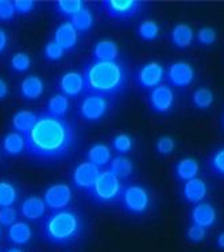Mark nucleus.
<instances>
[{
  "label": "nucleus",
  "mask_w": 224,
  "mask_h": 252,
  "mask_svg": "<svg viewBox=\"0 0 224 252\" xmlns=\"http://www.w3.org/2000/svg\"><path fill=\"white\" fill-rule=\"evenodd\" d=\"M10 66L11 69H12V72L25 73L30 69V66H32V58H30L29 54H26V53H16V54H14L12 58H11Z\"/></svg>",
  "instance_id": "f704fd0d"
},
{
  "label": "nucleus",
  "mask_w": 224,
  "mask_h": 252,
  "mask_svg": "<svg viewBox=\"0 0 224 252\" xmlns=\"http://www.w3.org/2000/svg\"><path fill=\"white\" fill-rule=\"evenodd\" d=\"M193 34L192 27L187 25V23H178L173 27L170 31V42L174 47H177L180 50H184L192 45Z\"/></svg>",
  "instance_id": "4be33fe9"
},
{
  "label": "nucleus",
  "mask_w": 224,
  "mask_h": 252,
  "mask_svg": "<svg viewBox=\"0 0 224 252\" xmlns=\"http://www.w3.org/2000/svg\"><path fill=\"white\" fill-rule=\"evenodd\" d=\"M191 221L201 228H212L218 221V211L209 202H200L193 206L191 211Z\"/></svg>",
  "instance_id": "4468645a"
},
{
  "label": "nucleus",
  "mask_w": 224,
  "mask_h": 252,
  "mask_svg": "<svg viewBox=\"0 0 224 252\" xmlns=\"http://www.w3.org/2000/svg\"><path fill=\"white\" fill-rule=\"evenodd\" d=\"M18 201V189L10 181H0V208L12 206Z\"/></svg>",
  "instance_id": "c756f323"
},
{
  "label": "nucleus",
  "mask_w": 224,
  "mask_h": 252,
  "mask_svg": "<svg viewBox=\"0 0 224 252\" xmlns=\"http://www.w3.org/2000/svg\"><path fill=\"white\" fill-rule=\"evenodd\" d=\"M147 103L149 107L154 113L158 115H167L174 108L176 96L173 89L169 85H158L154 89L149 91L147 94Z\"/></svg>",
  "instance_id": "1a4fd4ad"
},
{
  "label": "nucleus",
  "mask_w": 224,
  "mask_h": 252,
  "mask_svg": "<svg viewBox=\"0 0 224 252\" xmlns=\"http://www.w3.org/2000/svg\"><path fill=\"white\" fill-rule=\"evenodd\" d=\"M1 149L7 157H18L26 150V138L19 132H10L4 136L1 142Z\"/></svg>",
  "instance_id": "393cba45"
},
{
  "label": "nucleus",
  "mask_w": 224,
  "mask_h": 252,
  "mask_svg": "<svg viewBox=\"0 0 224 252\" xmlns=\"http://www.w3.org/2000/svg\"><path fill=\"white\" fill-rule=\"evenodd\" d=\"M110 170L119 180H127L134 173V163L126 155H116L111 159Z\"/></svg>",
  "instance_id": "a878e982"
},
{
  "label": "nucleus",
  "mask_w": 224,
  "mask_h": 252,
  "mask_svg": "<svg viewBox=\"0 0 224 252\" xmlns=\"http://www.w3.org/2000/svg\"><path fill=\"white\" fill-rule=\"evenodd\" d=\"M85 232L83 216L66 208L52 212L42 222V237L52 246H70L80 240Z\"/></svg>",
  "instance_id": "7ed1b4c3"
},
{
  "label": "nucleus",
  "mask_w": 224,
  "mask_h": 252,
  "mask_svg": "<svg viewBox=\"0 0 224 252\" xmlns=\"http://www.w3.org/2000/svg\"><path fill=\"white\" fill-rule=\"evenodd\" d=\"M0 252H3V251H1V248H0Z\"/></svg>",
  "instance_id": "8fccbe9b"
},
{
  "label": "nucleus",
  "mask_w": 224,
  "mask_h": 252,
  "mask_svg": "<svg viewBox=\"0 0 224 252\" xmlns=\"http://www.w3.org/2000/svg\"><path fill=\"white\" fill-rule=\"evenodd\" d=\"M185 237H187L189 242L194 243V244L196 243H201L207 237V229L198 225H194V224H191V226L187 229Z\"/></svg>",
  "instance_id": "ea45409f"
},
{
  "label": "nucleus",
  "mask_w": 224,
  "mask_h": 252,
  "mask_svg": "<svg viewBox=\"0 0 224 252\" xmlns=\"http://www.w3.org/2000/svg\"><path fill=\"white\" fill-rule=\"evenodd\" d=\"M53 41L56 42L64 52H70L77 46L78 32L70 22H65L56 29Z\"/></svg>",
  "instance_id": "2eb2a0df"
},
{
  "label": "nucleus",
  "mask_w": 224,
  "mask_h": 252,
  "mask_svg": "<svg viewBox=\"0 0 224 252\" xmlns=\"http://www.w3.org/2000/svg\"><path fill=\"white\" fill-rule=\"evenodd\" d=\"M215 101L214 92L209 88H197L192 94L193 107L200 111H205L212 107Z\"/></svg>",
  "instance_id": "c85d7f7f"
},
{
  "label": "nucleus",
  "mask_w": 224,
  "mask_h": 252,
  "mask_svg": "<svg viewBox=\"0 0 224 252\" xmlns=\"http://www.w3.org/2000/svg\"><path fill=\"white\" fill-rule=\"evenodd\" d=\"M5 252H23L21 250V248H18V247H12V248H8L7 251Z\"/></svg>",
  "instance_id": "49530a36"
},
{
  "label": "nucleus",
  "mask_w": 224,
  "mask_h": 252,
  "mask_svg": "<svg viewBox=\"0 0 224 252\" xmlns=\"http://www.w3.org/2000/svg\"><path fill=\"white\" fill-rule=\"evenodd\" d=\"M143 1L139 0H104L101 8L108 18L116 21H127L141 12Z\"/></svg>",
  "instance_id": "6e6552de"
},
{
  "label": "nucleus",
  "mask_w": 224,
  "mask_h": 252,
  "mask_svg": "<svg viewBox=\"0 0 224 252\" xmlns=\"http://www.w3.org/2000/svg\"><path fill=\"white\" fill-rule=\"evenodd\" d=\"M194 69L185 61L173 62L166 70V81L174 88H188L194 80Z\"/></svg>",
  "instance_id": "9b49d317"
},
{
  "label": "nucleus",
  "mask_w": 224,
  "mask_h": 252,
  "mask_svg": "<svg viewBox=\"0 0 224 252\" xmlns=\"http://www.w3.org/2000/svg\"><path fill=\"white\" fill-rule=\"evenodd\" d=\"M32 239V226L29 225L26 221H16L8 226L7 231V240L14 244V246H26Z\"/></svg>",
  "instance_id": "aec40b11"
},
{
  "label": "nucleus",
  "mask_w": 224,
  "mask_h": 252,
  "mask_svg": "<svg viewBox=\"0 0 224 252\" xmlns=\"http://www.w3.org/2000/svg\"><path fill=\"white\" fill-rule=\"evenodd\" d=\"M38 115L32 111H26L22 109L12 116V128L15 129V132H19L22 135H27L37 123Z\"/></svg>",
  "instance_id": "5701e85b"
},
{
  "label": "nucleus",
  "mask_w": 224,
  "mask_h": 252,
  "mask_svg": "<svg viewBox=\"0 0 224 252\" xmlns=\"http://www.w3.org/2000/svg\"><path fill=\"white\" fill-rule=\"evenodd\" d=\"M57 88L61 94L66 96L68 98L78 97L85 91L83 73L76 72V70L65 72L61 77L58 78Z\"/></svg>",
  "instance_id": "ddd939ff"
},
{
  "label": "nucleus",
  "mask_w": 224,
  "mask_h": 252,
  "mask_svg": "<svg viewBox=\"0 0 224 252\" xmlns=\"http://www.w3.org/2000/svg\"><path fill=\"white\" fill-rule=\"evenodd\" d=\"M0 237H1V225H0Z\"/></svg>",
  "instance_id": "de8ad7c7"
},
{
  "label": "nucleus",
  "mask_w": 224,
  "mask_h": 252,
  "mask_svg": "<svg viewBox=\"0 0 224 252\" xmlns=\"http://www.w3.org/2000/svg\"><path fill=\"white\" fill-rule=\"evenodd\" d=\"M208 166L211 171L220 178H224V146L215 150L208 159Z\"/></svg>",
  "instance_id": "72a5a7b5"
},
{
  "label": "nucleus",
  "mask_w": 224,
  "mask_h": 252,
  "mask_svg": "<svg viewBox=\"0 0 224 252\" xmlns=\"http://www.w3.org/2000/svg\"><path fill=\"white\" fill-rule=\"evenodd\" d=\"M223 127H224V115H223Z\"/></svg>",
  "instance_id": "09e8293b"
},
{
  "label": "nucleus",
  "mask_w": 224,
  "mask_h": 252,
  "mask_svg": "<svg viewBox=\"0 0 224 252\" xmlns=\"http://www.w3.org/2000/svg\"><path fill=\"white\" fill-rule=\"evenodd\" d=\"M196 39H197L198 45H201V46H211L218 39V34L212 27H201L196 35Z\"/></svg>",
  "instance_id": "c9c22d12"
},
{
  "label": "nucleus",
  "mask_w": 224,
  "mask_h": 252,
  "mask_svg": "<svg viewBox=\"0 0 224 252\" xmlns=\"http://www.w3.org/2000/svg\"><path fill=\"white\" fill-rule=\"evenodd\" d=\"M136 32H138V36L141 38L142 41H156L158 35H160V26H158V23L156 21L146 19V21L141 22Z\"/></svg>",
  "instance_id": "2f4dec72"
},
{
  "label": "nucleus",
  "mask_w": 224,
  "mask_h": 252,
  "mask_svg": "<svg viewBox=\"0 0 224 252\" xmlns=\"http://www.w3.org/2000/svg\"><path fill=\"white\" fill-rule=\"evenodd\" d=\"M100 173H101V170L97 166L92 165L88 160L81 162L74 167L73 173H72L73 186L78 190L88 191L95 184V181L97 180Z\"/></svg>",
  "instance_id": "f8f14e48"
},
{
  "label": "nucleus",
  "mask_w": 224,
  "mask_h": 252,
  "mask_svg": "<svg viewBox=\"0 0 224 252\" xmlns=\"http://www.w3.org/2000/svg\"><path fill=\"white\" fill-rule=\"evenodd\" d=\"M111 144H112V149L118 153L119 155H126L132 151V147H134V139L132 136L128 134H122L115 135L112 140H111Z\"/></svg>",
  "instance_id": "473e14b6"
},
{
  "label": "nucleus",
  "mask_w": 224,
  "mask_h": 252,
  "mask_svg": "<svg viewBox=\"0 0 224 252\" xmlns=\"http://www.w3.org/2000/svg\"><path fill=\"white\" fill-rule=\"evenodd\" d=\"M18 221V212L14 206L0 208V225L11 226Z\"/></svg>",
  "instance_id": "58836bf2"
},
{
  "label": "nucleus",
  "mask_w": 224,
  "mask_h": 252,
  "mask_svg": "<svg viewBox=\"0 0 224 252\" xmlns=\"http://www.w3.org/2000/svg\"><path fill=\"white\" fill-rule=\"evenodd\" d=\"M27 155L39 162H57L68 158L77 146V131L66 118L38 115L34 128L25 135Z\"/></svg>",
  "instance_id": "f257e3e1"
},
{
  "label": "nucleus",
  "mask_w": 224,
  "mask_h": 252,
  "mask_svg": "<svg viewBox=\"0 0 224 252\" xmlns=\"http://www.w3.org/2000/svg\"><path fill=\"white\" fill-rule=\"evenodd\" d=\"M7 45H8V35L3 29H0V54L4 52Z\"/></svg>",
  "instance_id": "37998d69"
},
{
  "label": "nucleus",
  "mask_w": 224,
  "mask_h": 252,
  "mask_svg": "<svg viewBox=\"0 0 224 252\" xmlns=\"http://www.w3.org/2000/svg\"><path fill=\"white\" fill-rule=\"evenodd\" d=\"M14 3L10 0H0V21L8 22L15 16Z\"/></svg>",
  "instance_id": "a19ab883"
},
{
  "label": "nucleus",
  "mask_w": 224,
  "mask_h": 252,
  "mask_svg": "<svg viewBox=\"0 0 224 252\" xmlns=\"http://www.w3.org/2000/svg\"><path fill=\"white\" fill-rule=\"evenodd\" d=\"M165 76H166V70L162 63L157 61H149L136 69L134 81L136 87L143 91H151L158 85H161L162 81L165 80Z\"/></svg>",
  "instance_id": "0eeeda50"
},
{
  "label": "nucleus",
  "mask_w": 224,
  "mask_h": 252,
  "mask_svg": "<svg viewBox=\"0 0 224 252\" xmlns=\"http://www.w3.org/2000/svg\"><path fill=\"white\" fill-rule=\"evenodd\" d=\"M43 91H45V84L42 81V78L38 76H27L26 78L22 80L21 85H19L21 96L29 101H34L41 97Z\"/></svg>",
  "instance_id": "6ab92c4d"
},
{
  "label": "nucleus",
  "mask_w": 224,
  "mask_h": 252,
  "mask_svg": "<svg viewBox=\"0 0 224 252\" xmlns=\"http://www.w3.org/2000/svg\"><path fill=\"white\" fill-rule=\"evenodd\" d=\"M47 206L41 197L32 196L26 198L21 205V215L29 221H38L45 217Z\"/></svg>",
  "instance_id": "f3484780"
},
{
  "label": "nucleus",
  "mask_w": 224,
  "mask_h": 252,
  "mask_svg": "<svg viewBox=\"0 0 224 252\" xmlns=\"http://www.w3.org/2000/svg\"><path fill=\"white\" fill-rule=\"evenodd\" d=\"M69 22L73 25V27L77 30V32H87L94 27V14L88 7H84L77 14H74Z\"/></svg>",
  "instance_id": "cd10ccee"
},
{
  "label": "nucleus",
  "mask_w": 224,
  "mask_h": 252,
  "mask_svg": "<svg viewBox=\"0 0 224 252\" xmlns=\"http://www.w3.org/2000/svg\"><path fill=\"white\" fill-rule=\"evenodd\" d=\"M54 7L60 15L66 16V18H72L74 14H77L78 11L83 10L85 4L81 0H58L54 3Z\"/></svg>",
  "instance_id": "7c9ffc66"
},
{
  "label": "nucleus",
  "mask_w": 224,
  "mask_h": 252,
  "mask_svg": "<svg viewBox=\"0 0 224 252\" xmlns=\"http://www.w3.org/2000/svg\"><path fill=\"white\" fill-rule=\"evenodd\" d=\"M84 92L99 94L103 97H115L125 92L128 81L127 69L120 61H89L83 72Z\"/></svg>",
  "instance_id": "f03ea898"
},
{
  "label": "nucleus",
  "mask_w": 224,
  "mask_h": 252,
  "mask_svg": "<svg viewBox=\"0 0 224 252\" xmlns=\"http://www.w3.org/2000/svg\"><path fill=\"white\" fill-rule=\"evenodd\" d=\"M119 204L122 209L131 216H143L151 206V196L145 186L131 184L123 188Z\"/></svg>",
  "instance_id": "39448f33"
},
{
  "label": "nucleus",
  "mask_w": 224,
  "mask_h": 252,
  "mask_svg": "<svg viewBox=\"0 0 224 252\" xmlns=\"http://www.w3.org/2000/svg\"><path fill=\"white\" fill-rule=\"evenodd\" d=\"M12 3H14V8H15L16 14H22V15H26L29 12H32L35 4H37L34 0H15Z\"/></svg>",
  "instance_id": "79ce46f5"
},
{
  "label": "nucleus",
  "mask_w": 224,
  "mask_h": 252,
  "mask_svg": "<svg viewBox=\"0 0 224 252\" xmlns=\"http://www.w3.org/2000/svg\"><path fill=\"white\" fill-rule=\"evenodd\" d=\"M208 196V185L201 178H193L191 181L184 182L183 197L189 204H200Z\"/></svg>",
  "instance_id": "dca6fc26"
},
{
  "label": "nucleus",
  "mask_w": 224,
  "mask_h": 252,
  "mask_svg": "<svg viewBox=\"0 0 224 252\" xmlns=\"http://www.w3.org/2000/svg\"><path fill=\"white\" fill-rule=\"evenodd\" d=\"M216 247L219 248L220 251H224V232H220L216 237Z\"/></svg>",
  "instance_id": "a18cd8bd"
},
{
  "label": "nucleus",
  "mask_w": 224,
  "mask_h": 252,
  "mask_svg": "<svg viewBox=\"0 0 224 252\" xmlns=\"http://www.w3.org/2000/svg\"><path fill=\"white\" fill-rule=\"evenodd\" d=\"M64 54H65V52L54 41L47 42L46 46L43 49V56H45L47 61H60V60H63Z\"/></svg>",
  "instance_id": "4c0bfd02"
},
{
  "label": "nucleus",
  "mask_w": 224,
  "mask_h": 252,
  "mask_svg": "<svg viewBox=\"0 0 224 252\" xmlns=\"http://www.w3.org/2000/svg\"><path fill=\"white\" fill-rule=\"evenodd\" d=\"M69 111V98L61 93L54 94L46 107V113H49L53 118H65Z\"/></svg>",
  "instance_id": "bb28decb"
},
{
  "label": "nucleus",
  "mask_w": 224,
  "mask_h": 252,
  "mask_svg": "<svg viewBox=\"0 0 224 252\" xmlns=\"http://www.w3.org/2000/svg\"><path fill=\"white\" fill-rule=\"evenodd\" d=\"M200 171V165L194 158H183L174 165V177L176 180L181 182H187L193 178H196Z\"/></svg>",
  "instance_id": "412c9836"
},
{
  "label": "nucleus",
  "mask_w": 224,
  "mask_h": 252,
  "mask_svg": "<svg viewBox=\"0 0 224 252\" xmlns=\"http://www.w3.org/2000/svg\"><path fill=\"white\" fill-rule=\"evenodd\" d=\"M119 46L112 39H101L94 46L92 60L94 61H118Z\"/></svg>",
  "instance_id": "a211bd4d"
},
{
  "label": "nucleus",
  "mask_w": 224,
  "mask_h": 252,
  "mask_svg": "<svg viewBox=\"0 0 224 252\" xmlns=\"http://www.w3.org/2000/svg\"><path fill=\"white\" fill-rule=\"evenodd\" d=\"M8 94V87H7V83H5L3 78H0V100L7 97Z\"/></svg>",
  "instance_id": "c03bdc74"
},
{
  "label": "nucleus",
  "mask_w": 224,
  "mask_h": 252,
  "mask_svg": "<svg viewBox=\"0 0 224 252\" xmlns=\"http://www.w3.org/2000/svg\"><path fill=\"white\" fill-rule=\"evenodd\" d=\"M123 184L110 169L103 170L95 181L92 188L87 193L99 205H110L119 202L120 194L123 191Z\"/></svg>",
  "instance_id": "20e7f679"
},
{
  "label": "nucleus",
  "mask_w": 224,
  "mask_h": 252,
  "mask_svg": "<svg viewBox=\"0 0 224 252\" xmlns=\"http://www.w3.org/2000/svg\"><path fill=\"white\" fill-rule=\"evenodd\" d=\"M111 159H112V151L110 146H107L105 143H95L87 151V160L92 165L97 166L99 169L110 165Z\"/></svg>",
  "instance_id": "b1692460"
},
{
  "label": "nucleus",
  "mask_w": 224,
  "mask_h": 252,
  "mask_svg": "<svg viewBox=\"0 0 224 252\" xmlns=\"http://www.w3.org/2000/svg\"><path fill=\"white\" fill-rule=\"evenodd\" d=\"M43 201L52 212L66 209L72 202V189L66 184H54L43 193Z\"/></svg>",
  "instance_id": "9d476101"
},
{
  "label": "nucleus",
  "mask_w": 224,
  "mask_h": 252,
  "mask_svg": "<svg viewBox=\"0 0 224 252\" xmlns=\"http://www.w3.org/2000/svg\"><path fill=\"white\" fill-rule=\"evenodd\" d=\"M110 100L99 94H87L78 105V116L84 122L97 123L107 116L110 111Z\"/></svg>",
  "instance_id": "423d86ee"
},
{
  "label": "nucleus",
  "mask_w": 224,
  "mask_h": 252,
  "mask_svg": "<svg viewBox=\"0 0 224 252\" xmlns=\"http://www.w3.org/2000/svg\"><path fill=\"white\" fill-rule=\"evenodd\" d=\"M156 150L157 153L162 155V157H167L176 150V140L173 139L172 136H167V135L161 136L160 139L157 140Z\"/></svg>",
  "instance_id": "e433bc0d"
}]
</instances>
